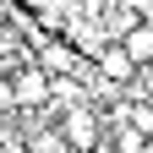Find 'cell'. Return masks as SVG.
I'll return each mask as SVG.
<instances>
[{"instance_id":"6da1fadb","label":"cell","mask_w":153,"mask_h":153,"mask_svg":"<svg viewBox=\"0 0 153 153\" xmlns=\"http://www.w3.org/2000/svg\"><path fill=\"white\" fill-rule=\"evenodd\" d=\"M55 126H60V137H66L71 153H99L104 148V120H99V109H93L88 99L66 104L60 115H55Z\"/></svg>"},{"instance_id":"3957f363","label":"cell","mask_w":153,"mask_h":153,"mask_svg":"<svg viewBox=\"0 0 153 153\" xmlns=\"http://www.w3.org/2000/svg\"><path fill=\"white\" fill-rule=\"evenodd\" d=\"M93 66H99V76H104V82H115L120 93H126V82H131V76L142 71V66H137V60H131V55L120 49V38H109V44L93 55Z\"/></svg>"},{"instance_id":"5b68a950","label":"cell","mask_w":153,"mask_h":153,"mask_svg":"<svg viewBox=\"0 0 153 153\" xmlns=\"http://www.w3.org/2000/svg\"><path fill=\"white\" fill-rule=\"evenodd\" d=\"M120 49H126L137 66H153V22H137V27L120 38Z\"/></svg>"},{"instance_id":"7a4b0ae2","label":"cell","mask_w":153,"mask_h":153,"mask_svg":"<svg viewBox=\"0 0 153 153\" xmlns=\"http://www.w3.org/2000/svg\"><path fill=\"white\" fill-rule=\"evenodd\" d=\"M6 76H11V88H16V109H44V104L55 99V76L38 66V60L16 66V71H6Z\"/></svg>"},{"instance_id":"8992f818","label":"cell","mask_w":153,"mask_h":153,"mask_svg":"<svg viewBox=\"0 0 153 153\" xmlns=\"http://www.w3.org/2000/svg\"><path fill=\"white\" fill-rule=\"evenodd\" d=\"M126 99H131V104H153V66H142V71L126 82Z\"/></svg>"},{"instance_id":"277c9868","label":"cell","mask_w":153,"mask_h":153,"mask_svg":"<svg viewBox=\"0 0 153 153\" xmlns=\"http://www.w3.org/2000/svg\"><path fill=\"white\" fill-rule=\"evenodd\" d=\"M104 148H115V153H153L148 131L131 126V120H109V126H104Z\"/></svg>"},{"instance_id":"ba28073f","label":"cell","mask_w":153,"mask_h":153,"mask_svg":"<svg viewBox=\"0 0 153 153\" xmlns=\"http://www.w3.org/2000/svg\"><path fill=\"white\" fill-rule=\"evenodd\" d=\"M131 11H142V16H153V0H126Z\"/></svg>"},{"instance_id":"52a82bcc","label":"cell","mask_w":153,"mask_h":153,"mask_svg":"<svg viewBox=\"0 0 153 153\" xmlns=\"http://www.w3.org/2000/svg\"><path fill=\"white\" fill-rule=\"evenodd\" d=\"M16 109V88H11V76L0 71V115H11Z\"/></svg>"},{"instance_id":"9c48e42d","label":"cell","mask_w":153,"mask_h":153,"mask_svg":"<svg viewBox=\"0 0 153 153\" xmlns=\"http://www.w3.org/2000/svg\"><path fill=\"white\" fill-rule=\"evenodd\" d=\"M99 153H115V148H99Z\"/></svg>"}]
</instances>
